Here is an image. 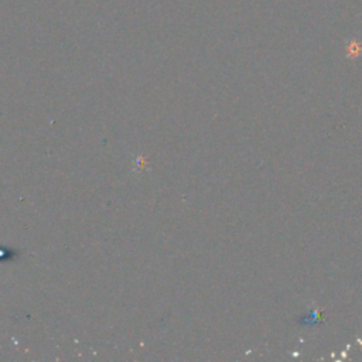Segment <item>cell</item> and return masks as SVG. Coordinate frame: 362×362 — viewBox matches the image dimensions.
Listing matches in <instances>:
<instances>
[{
  "instance_id": "cell-1",
  "label": "cell",
  "mask_w": 362,
  "mask_h": 362,
  "mask_svg": "<svg viewBox=\"0 0 362 362\" xmlns=\"http://www.w3.org/2000/svg\"><path fill=\"white\" fill-rule=\"evenodd\" d=\"M20 257V252L13 247L0 246V262H11L14 259Z\"/></svg>"
}]
</instances>
